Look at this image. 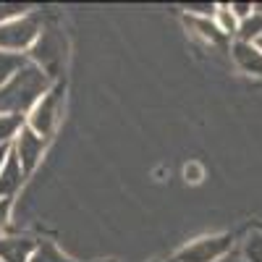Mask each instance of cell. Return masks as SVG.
<instances>
[{"label":"cell","mask_w":262,"mask_h":262,"mask_svg":"<svg viewBox=\"0 0 262 262\" xmlns=\"http://www.w3.org/2000/svg\"><path fill=\"white\" fill-rule=\"evenodd\" d=\"M24 126H27L24 116H0V147L13 144V139L18 137V131Z\"/></svg>","instance_id":"obj_11"},{"label":"cell","mask_w":262,"mask_h":262,"mask_svg":"<svg viewBox=\"0 0 262 262\" xmlns=\"http://www.w3.org/2000/svg\"><path fill=\"white\" fill-rule=\"evenodd\" d=\"M45 147H48V139H42L37 131H32L29 126H24L18 131V137L13 139V144H11V152L18 158V163H21V170L29 173L39 165V160H42V155H45Z\"/></svg>","instance_id":"obj_5"},{"label":"cell","mask_w":262,"mask_h":262,"mask_svg":"<svg viewBox=\"0 0 262 262\" xmlns=\"http://www.w3.org/2000/svg\"><path fill=\"white\" fill-rule=\"evenodd\" d=\"M66 37L58 27H45L42 24V32L37 37V42L32 45V50L27 53V60L32 66H37L39 71H45L50 76V81H60V74L66 69Z\"/></svg>","instance_id":"obj_2"},{"label":"cell","mask_w":262,"mask_h":262,"mask_svg":"<svg viewBox=\"0 0 262 262\" xmlns=\"http://www.w3.org/2000/svg\"><path fill=\"white\" fill-rule=\"evenodd\" d=\"M228 8H231V13L238 18V24H242L244 18H249V16L254 13V6H249V3H231Z\"/></svg>","instance_id":"obj_17"},{"label":"cell","mask_w":262,"mask_h":262,"mask_svg":"<svg viewBox=\"0 0 262 262\" xmlns=\"http://www.w3.org/2000/svg\"><path fill=\"white\" fill-rule=\"evenodd\" d=\"M254 48H257V50H259V53H262V37H259V39H257V42H254Z\"/></svg>","instance_id":"obj_20"},{"label":"cell","mask_w":262,"mask_h":262,"mask_svg":"<svg viewBox=\"0 0 262 262\" xmlns=\"http://www.w3.org/2000/svg\"><path fill=\"white\" fill-rule=\"evenodd\" d=\"M259 37H262V13L254 8V13H252L249 18H244L242 24H238L236 42H249V45H254Z\"/></svg>","instance_id":"obj_10"},{"label":"cell","mask_w":262,"mask_h":262,"mask_svg":"<svg viewBox=\"0 0 262 262\" xmlns=\"http://www.w3.org/2000/svg\"><path fill=\"white\" fill-rule=\"evenodd\" d=\"M27 13H32L29 6H21V3H0V24H8V21L21 18V16H27Z\"/></svg>","instance_id":"obj_16"},{"label":"cell","mask_w":262,"mask_h":262,"mask_svg":"<svg viewBox=\"0 0 262 262\" xmlns=\"http://www.w3.org/2000/svg\"><path fill=\"white\" fill-rule=\"evenodd\" d=\"M231 242H233V238H231L228 233L196 238L194 244H189L186 249L179 252L176 262H215V259H221V257L231 249Z\"/></svg>","instance_id":"obj_6"},{"label":"cell","mask_w":262,"mask_h":262,"mask_svg":"<svg viewBox=\"0 0 262 262\" xmlns=\"http://www.w3.org/2000/svg\"><path fill=\"white\" fill-rule=\"evenodd\" d=\"M27 63V55H13V53H0V86H3L21 66Z\"/></svg>","instance_id":"obj_14"},{"label":"cell","mask_w":262,"mask_h":262,"mask_svg":"<svg viewBox=\"0 0 262 262\" xmlns=\"http://www.w3.org/2000/svg\"><path fill=\"white\" fill-rule=\"evenodd\" d=\"M29 262H71L53 242H37L34 254L29 257Z\"/></svg>","instance_id":"obj_13"},{"label":"cell","mask_w":262,"mask_h":262,"mask_svg":"<svg viewBox=\"0 0 262 262\" xmlns=\"http://www.w3.org/2000/svg\"><path fill=\"white\" fill-rule=\"evenodd\" d=\"M42 32V16L37 11L13 18L8 24H0V53L27 55Z\"/></svg>","instance_id":"obj_4"},{"label":"cell","mask_w":262,"mask_h":262,"mask_svg":"<svg viewBox=\"0 0 262 262\" xmlns=\"http://www.w3.org/2000/svg\"><path fill=\"white\" fill-rule=\"evenodd\" d=\"M24 179H27V173L21 170L18 158L11 152L6 165H3V170H0V200H13V194L21 189Z\"/></svg>","instance_id":"obj_8"},{"label":"cell","mask_w":262,"mask_h":262,"mask_svg":"<svg viewBox=\"0 0 262 262\" xmlns=\"http://www.w3.org/2000/svg\"><path fill=\"white\" fill-rule=\"evenodd\" d=\"M63 100H66V81H53V86L39 97V102L32 107V113L27 116V126L42 139H50L58 128L60 113H63Z\"/></svg>","instance_id":"obj_3"},{"label":"cell","mask_w":262,"mask_h":262,"mask_svg":"<svg viewBox=\"0 0 262 262\" xmlns=\"http://www.w3.org/2000/svg\"><path fill=\"white\" fill-rule=\"evenodd\" d=\"M212 21H215V27L221 29L226 37H236V32H238V18L231 13L228 6H217L215 13H212Z\"/></svg>","instance_id":"obj_12"},{"label":"cell","mask_w":262,"mask_h":262,"mask_svg":"<svg viewBox=\"0 0 262 262\" xmlns=\"http://www.w3.org/2000/svg\"><path fill=\"white\" fill-rule=\"evenodd\" d=\"M244 259L247 262H262V233H249L244 242Z\"/></svg>","instance_id":"obj_15"},{"label":"cell","mask_w":262,"mask_h":262,"mask_svg":"<svg viewBox=\"0 0 262 262\" xmlns=\"http://www.w3.org/2000/svg\"><path fill=\"white\" fill-rule=\"evenodd\" d=\"M231 55H233V60L242 66L247 74L262 76V53L254 45H249V42H233V45H231Z\"/></svg>","instance_id":"obj_9"},{"label":"cell","mask_w":262,"mask_h":262,"mask_svg":"<svg viewBox=\"0 0 262 262\" xmlns=\"http://www.w3.org/2000/svg\"><path fill=\"white\" fill-rule=\"evenodd\" d=\"M34 249L32 236H0V262H29Z\"/></svg>","instance_id":"obj_7"},{"label":"cell","mask_w":262,"mask_h":262,"mask_svg":"<svg viewBox=\"0 0 262 262\" xmlns=\"http://www.w3.org/2000/svg\"><path fill=\"white\" fill-rule=\"evenodd\" d=\"M53 86L50 76L29 60L0 86V116H29L39 97Z\"/></svg>","instance_id":"obj_1"},{"label":"cell","mask_w":262,"mask_h":262,"mask_svg":"<svg viewBox=\"0 0 262 262\" xmlns=\"http://www.w3.org/2000/svg\"><path fill=\"white\" fill-rule=\"evenodd\" d=\"M8 155H11V144H3V147H0V170H3V165H6Z\"/></svg>","instance_id":"obj_19"},{"label":"cell","mask_w":262,"mask_h":262,"mask_svg":"<svg viewBox=\"0 0 262 262\" xmlns=\"http://www.w3.org/2000/svg\"><path fill=\"white\" fill-rule=\"evenodd\" d=\"M11 207H13V200H0V236H3V231H6V226H8Z\"/></svg>","instance_id":"obj_18"}]
</instances>
